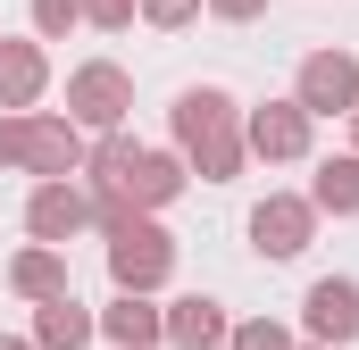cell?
Returning a JSON list of instances; mask_svg holds the SVG:
<instances>
[{
  "label": "cell",
  "mask_w": 359,
  "mask_h": 350,
  "mask_svg": "<svg viewBox=\"0 0 359 350\" xmlns=\"http://www.w3.org/2000/svg\"><path fill=\"white\" fill-rule=\"evenodd\" d=\"M168 125H176V150H184V167L201 175V183H234V175H243L251 150H243V108H234V92H217V84L176 92Z\"/></svg>",
  "instance_id": "cell-1"
},
{
  "label": "cell",
  "mask_w": 359,
  "mask_h": 350,
  "mask_svg": "<svg viewBox=\"0 0 359 350\" xmlns=\"http://www.w3.org/2000/svg\"><path fill=\"white\" fill-rule=\"evenodd\" d=\"M100 234H109V275H117V292H159V284L176 275V234H168L151 209H126V217H109Z\"/></svg>",
  "instance_id": "cell-2"
},
{
  "label": "cell",
  "mask_w": 359,
  "mask_h": 350,
  "mask_svg": "<svg viewBox=\"0 0 359 350\" xmlns=\"http://www.w3.org/2000/svg\"><path fill=\"white\" fill-rule=\"evenodd\" d=\"M126 108H134V76H126L117 59H84V67L67 76V117H76L84 134H117Z\"/></svg>",
  "instance_id": "cell-3"
},
{
  "label": "cell",
  "mask_w": 359,
  "mask_h": 350,
  "mask_svg": "<svg viewBox=\"0 0 359 350\" xmlns=\"http://www.w3.org/2000/svg\"><path fill=\"white\" fill-rule=\"evenodd\" d=\"M309 125L318 117L301 100H259V108H243V150L268 167H292V159H309Z\"/></svg>",
  "instance_id": "cell-4"
},
{
  "label": "cell",
  "mask_w": 359,
  "mask_h": 350,
  "mask_svg": "<svg viewBox=\"0 0 359 350\" xmlns=\"http://www.w3.org/2000/svg\"><path fill=\"white\" fill-rule=\"evenodd\" d=\"M309 242H318L309 192H268V200L251 209V251H259V259H301Z\"/></svg>",
  "instance_id": "cell-5"
},
{
  "label": "cell",
  "mask_w": 359,
  "mask_h": 350,
  "mask_svg": "<svg viewBox=\"0 0 359 350\" xmlns=\"http://www.w3.org/2000/svg\"><path fill=\"white\" fill-rule=\"evenodd\" d=\"M292 100H301L309 117H351L359 108V59L351 50H309L301 76H292Z\"/></svg>",
  "instance_id": "cell-6"
},
{
  "label": "cell",
  "mask_w": 359,
  "mask_h": 350,
  "mask_svg": "<svg viewBox=\"0 0 359 350\" xmlns=\"http://www.w3.org/2000/svg\"><path fill=\"white\" fill-rule=\"evenodd\" d=\"M84 225H92V192L76 183V175H42V183H34V200H25V234L67 251Z\"/></svg>",
  "instance_id": "cell-7"
},
{
  "label": "cell",
  "mask_w": 359,
  "mask_h": 350,
  "mask_svg": "<svg viewBox=\"0 0 359 350\" xmlns=\"http://www.w3.org/2000/svg\"><path fill=\"white\" fill-rule=\"evenodd\" d=\"M301 326H309V342H326V350L359 342V284L351 275H318L309 300H301Z\"/></svg>",
  "instance_id": "cell-8"
},
{
  "label": "cell",
  "mask_w": 359,
  "mask_h": 350,
  "mask_svg": "<svg viewBox=\"0 0 359 350\" xmlns=\"http://www.w3.org/2000/svg\"><path fill=\"white\" fill-rule=\"evenodd\" d=\"M84 125L76 117H42L34 108V142H25V175H84Z\"/></svg>",
  "instance_id": "cell-9"
},
{
  "label": "cell",
  "mask_w": 359,
  "mask_h": 350,
  "mask_svg": "<svg viewBox=\"0 0 359 350\" xmlns=\"http://www.w3.org/2000/svg\"><path fill=\"white\" fill-rule=\"evenodd\" d=\"M184 183H192L184 150H142V159L126 167V183H117V192H126V209H168Z\"/></svg>",
  "instance_id": "cell-10"
},
{
  "label": "cell",
  "mask_w": 359,
  "mask_h": 350,
  "mask_svg": "<svg viewBox=\"0 0 359 350\" xmlns=\"http://www.w3.org/2000/svg\"><path fill=\"white\" fill-rule=\"evenodd\" d=\"M100 334H109L117 350H159L168 342V317H159L151 292H117V300L100 309Z\"/></svg>",
  "instance_id": "cell-11"
},
{
  "label": "cell",
  "mask_w": 359,
  "mask_h": 350,
  "mask_svg": "<svg viewBox=\"0 0 359 350\" xmlns=\"http://www.w3.org/2000/svg\"><path fill=\"white\" fill-rule=\"evenodd\" d=\"M159 317H168V342H176V350H226V334H234V326H226V309H217V300H201V292L168 300Z\"/></svg>",
  "instance_id": "cell-12"
},
{
  "label": "cell",
  "mask_w": 359,
  "mask_h": 350,
  "mask_svg": "<svg viewBox=\"0 0 359 350\" xmlns=\"http://www.w3.org/2000/svg\"><path fill=\"white\" fill-rule=\"evenodd\" d=\"M42 92H50L42 42H0V108H34Z\"/></svg>",
  "instance_id": "cell-13"
},
{
  "label": "cell",
  "mask_w": 359,
  "mask_h": 350,
  "mask_svg": "<svg viewBox=\"0 0 359 350\" xmlns=\"http://www.w3.org/2000/svg\"><path fill=\"white\" fill-rule=\"evenodd\" d=\"M8 292H17V300H59V292H67V251H59V242H25V251L8 259Z\"/></svg>",
  "instance_id": "cell-14"
},
{
  "label": "cell",
  "mask_w": 359,
  "mask_h": 350,
  "mask_svg": "<svg viewBox=\"0 0 359 350\" xmlns=\"http://www.w3.org/2000/svg\"><path fill=\"white\" fill-rule=\"evenodd\" d=\"M100 334V317H92L76 292H59V300H34V342L42 350H84Z\"/></svg>",
  "instance_id": "cell-15"
},
{
  "label": "cell",
  "mask_w": 359,
  "mask_h": 350,
  "mask_svg": "<svg viewBox=\"0 0 359 350\" xmlns=\"http://www.w3.org/2000/svg\"><path fill=\"white\" fill-rule=\"evenodd\" d=\"M309 209H318V217H359V150L318 159V175H309Z\"/></svg>",
  "instance_id": "cell-16"
},
{
  "label": "cell",
  "mask_w": 359,
  "mask_h": 350,
  "mask_svg": "<svg viewBox=\"0 0 359 350\" xmlns=\"http://www.w3.org/2000/svg\"><path fill=\"white\" fill-rule=\"evenodd\" d=\"M134 159H142V142H134L126 125H117V134H100V142H92V150H84V175H92V192H117Z\"/></svg>",
  "instance_id": "cell-17"
},
{
  "label": "cell",
  "mask_w": 359,
  "mask_h": 350,
  "mask_svg": "<svg viewBox=\"0 0 359 350\" xmlns=\"http://www.w3.org/2000/svg\"><path fill=\"white\" fill-rule=\"evenodd\" d=\"M25 8H34V34H42V42H67V34L84 25V0H25Z\"/></svg>",
  "instance_id": "cell-18"
},
{
  "label": "cell",
  "mask_w": 359,
  "mask_h": 350,
  "mask_svg": "<svg viewBox=\"0 0 359 350\" xmlns=\"http://www.w3.org/2000/svg\"><path fill=\"white\" fill-rule=\"evenodd\" d=\"M226 350H301V342H292V326H276V317H243V326L226 334Z\"/></svg>",
  "instance_id": "cell-19"
},
{
  "label": "cell",
  "mask_w": 359,
  "mask_h": 350,
  "mask_svg": "<svg viewBox=\"0 0 359 350\" xmlns=\"http://www.w3.org/2000/svg\"><path fill=\"white\" fill-rule=\"evenodd\" d=\"M25 142H34V108H0V167H25Z\"/></svg>",
  "instance_id": "cell-20"
},
{
  "label": "cell",
  "mask_w": 359,
  "mask_h": 350,
  "mask_svg": "<svg viewBox=\"0 0 359 350\" xmlns=\"http://www.w3.org/2000/svg\"><path fill=\"white\" fill-rule=\"evenodd\" d=\"M84 25H100V34H126V25H134V0H84Z\"/></svg>",
  "instance_id": "cell-21"
},
{
  "label": "cell",
  "mask_w": 359,
  "mask_h": 350,
  "mask_svg": "<svg viewBox=\"0 0 359 350\" xmlns=\"http://www.w3.org/2000/svg\"><path fill=\"white\" fill-rule=\"evenodd\" d=\"M142 17H151L159 34H176V25H192V17H201V0H142Z\"/></svg>",
  "instance_id": "cell-22"
},
{
  "label": "cell",
  "mask_w": 359,
  "mask_h": 350,
  "mask_svg": "<svg viewBox=\"0 0 359 350\" xmlns=\"http://www.w3.org/2000/svg\"><path fill=\"white\" fill-rule=\"evenodd\" d=\"M201 8H209V17H226V25H251L268 0H201Z\"/></svg>",
  "instance_id": "cell-23"
},
{
  "label": "cell",
  "mask_w": 359,
  "mask_h": 350,
  "mask_svg": "<svg viewBox=\"0 0 359 350\" xmlns=\"http://www.w3.org/2000/svg\"><path fill=\"white\" fill-rule=\"evenodd\" d=\"M0 350H42V342H34V334H0Z\"/></svg>",
  "instance_id": "cell-24"
},
{
  "label": "cell",
  "mask_w": 359,
  "mask_h": 350,
  "mask_svg": "<svg viewBox=\"0 0 359 350\" xmlns=\"http://www.w3.org/2000/svg\"><path fill=\"white\" fill-rule=\"evenodd\" d=\"M351 150H359V108H351Z\"/></svg>",
  "instance_id": "cell-25"
},
{
  "label": "cell",
  "mask_w": 359,
  "mask_h": 350,
  "mask_svg": "<svg viewBox=\"0 0 359 350\" xmlns=\"http://www.w3.org/2000/svg\"><path fill=\"white\" fill-rule=\"evenodd\" d=\"M309 350H326V342H309Z\"/></svg>",
  "instance_id": "cell-26"
}]
</instances>
